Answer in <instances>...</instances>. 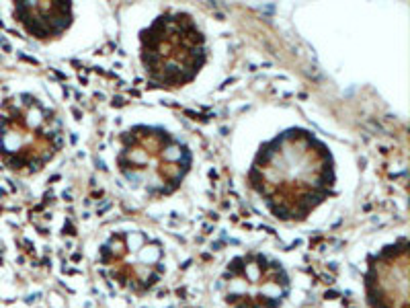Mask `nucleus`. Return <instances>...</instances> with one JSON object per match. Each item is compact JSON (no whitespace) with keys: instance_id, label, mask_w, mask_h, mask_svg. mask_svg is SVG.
Instances as JSON below:
<instances>
[{"instance_id":"7ed1b4c3","label":"nucleus","mask_w":410,"mask_h":308,"mask_svg":"<svg viewBox=\"0 0 410 308\" xmlns=\"http://www.w3.org/2000/svg\"><path fill=\"white\" fill-rule=\"evenodd\" d=\"M119 171L150 195L173 193L191 166L185 144L158 127H134L121 140Z\"/></svg>"},{"instance_id":"423d86ee","label":"nucleus","mask_w":410,"mask_h":308,"mask_svg":"<svg viewBox=\"0 0 410 308\" xmlns=\"http://www.w3.org/2000/svg\"><path fill=\"white\" fill-rule=\"evenodd\" d=\"M162 259V249L142 230H127L111 236L105 245V261L129 284L148 286L156 277V267Z\"/></svg>"},{"instance_id":"20e7f679","label":"nucleus","mask_w":410,"mask_h":308,"mask_svg":"<svg viewBox=\"0 0 410 308\" xmlns=\"http://www.w3.org/2000/svg\"><path fill=\"white\" fill-rule=\"evenodd\" d=\"M203 62L205 39L189 15L160 17L142 37V64L154 84L181 86L193 81Z\"/></svg>"},{"instance_id":"39448f33","label":"nucleus","mask_w":410,"mask_h":308,"mask_svg":"<svg viewBox=\"0 0 410 308\" xmlns=\"http://www.w3.org/2000/svg\"><path fill=\"white\" fill-rule=\"evenodd\" d=\"M224 292L234 308H273L287 292V282L271 263L258 257L238 261L224 280Z\"/></svg>"},{"instance_id":"6e6552de","label":"nucleus","mask_w":410,"mask_h":308,"mask_svg":"<svg viewBox=\"0 0 410 308\" xmlns=\"http://www.w3.org/2000/svg\"><path fill=\"white\" fill-rule=\"evenodd\" d=\"M17 21L29 35L37 39H56L72 23L70 2H19L15 6Z\"/></svg>"},{"instance_id":"f257e3e1","label":"nucleus","mask_w":410,"mask_h":308,"mask_svg":"<svg viewBox=\"0 0 410 308\" xmlns=\"http://www.w3.org/2000/svg\"><path fill=\"white\" fill-rule=\"evenodd\" d=\"M334 183L326 146L302 130L285 132L269 142L251 171L253 189L277 218L295 220L322 204Z\"/></svg>"},{"instance_id":"f03ea898","label":"nucleus","mask_w":410,"mask_h":308,"mask_svg":"<svg viewBox=\"0 0 410 308\" xmlns=\"http://www.w3.org/2000/svg\"><path fill=\"white\" fill-rule=\"evenodd\" d=\"M62 144V127L43 101L21 95L0 115V150L4 163L19 173H35L52 161Z\"/></svg>"},{"instance_id":"0eeeda50","label":"nucleus","mask_w":410,"mask_h":308,"mask_svg":"<svg viewBox=\"0 0 410 308\" xmlns=\"http://www.w3.org/2000/svg\"><path fill=\"white\" fill-rule=\"evenodd\" d=\"M408 287V257L400 249L384 257L371 273V296L379 308H404Z\"/></svg>"}]
</instances>
